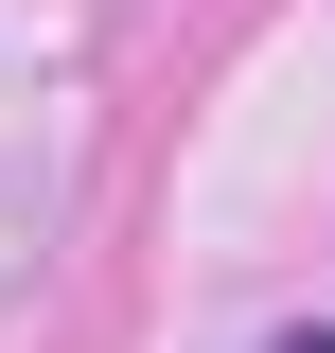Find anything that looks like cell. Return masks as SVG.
Segmentation results:
<instances>
[{"label":"cell","instance_id":"6da1fadb","mask_svg":"<svg viewBox=\"0 0 335 353\" xmlns=\"http://www.w3.org/2000/svg\"><path fill=\"white\" fill-rule=\"evenodd\" d=\"M283 353H335V336H283Z\"/></svg>","mask_w":335,"mask_h":353}]
</instances>
